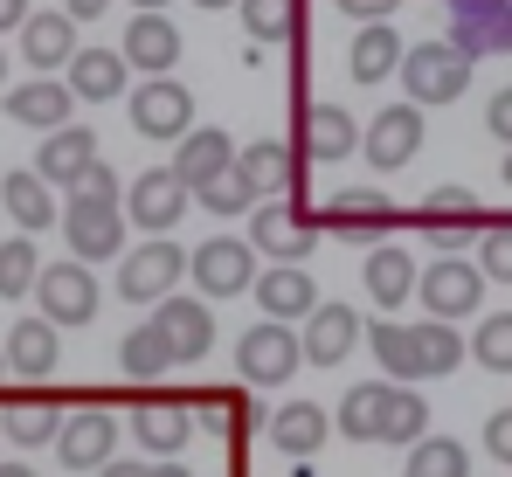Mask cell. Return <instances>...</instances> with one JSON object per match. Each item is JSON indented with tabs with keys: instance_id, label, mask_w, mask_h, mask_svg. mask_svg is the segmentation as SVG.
<instances>
[{
	"instance_id": "cell-1",
	"label": "cell",
	"mask_w": 512,
	"mask_h": 477,
	"mask_svg": "<svg viewBox=\"0 0 512 477\" xmlns=\"http://www.w3.org/2000/svg\"><path fill=\"white\" fill-rule=\"evenodd\" d=\"M360 339L374 346V360L388 367L395 388H416V381H436V374H457V367H464V339H457V325H436V318H423V325L374 318Z\"/></svg>"
},
{
	"instance_id": "cell-2",
	"label": "cell",
	"mask_w": 512,
	"mask_h": 477,
	"mask_svg": "<svg viewBox=\"0 0 512 477\" xmlns=\"http://www.w3.org/2000/svg\"><path fill=\"white\" fill-rule=\"evenodd\" d=\"M256 256L270 263H305L319 249V215L298 201V194H277V201H256L250 208V236H243Z\"/></svg>"
},
{
	"instance_id": "cell-3",
	"label": "cell",
	"mask_w": 512,
	"mask_h": 477,
	"mask_svg": "<svg viewBox=\"0 0 512 477\" xmlns=\"http://www.w3.org/2000/svg\"><path fill=\"white\" fill-rule=\"evenodd\" d=\"M395 77H402V90H409L416 111H429V104H457V97L471 90V56H457L450 42H409L402 63H395Z\"/></svg>"
},
{
	"instance_id": "cell-4",
	"label": "cell",
	"mask_w": 512,
	"mask_h": 477,
	"mask_svg": "<svg viewBox=\"0 0 512 477\" xmlns=\"http://www.w3.org/2000/svg\"><path fill=\"white\" fill-rule=\"evenodd\" d=\"M409 222H416V229H423V236L436 242L443 256H457L464 242H478V236H485V222H492V208H485V201H478L471 187H457V180H443V187H429V194H423V208H416Z\"/></svg>"
},
{
	"instance_id": "cell-5",
	"label": "cell",
	"mask_w": 512,
	"mask_h": 477,
	"mask_svg": "<svg viewBox=\"0 0 512 477\" xmlns=\"http://www.w3.org/2000/svg\"><path fill=\"white\" fill-rule=\"evenodd\" d=\"M180 277H187V249H180L173 236H146L139 249L118 256V298H132V305H160V298H173Z\"/></svg>"
},
{
	"instance_id": "cell-6",
	"label": "cell",
	"mask_w": 512,
	"mask_h": 477,
	"mask_svg": "<svg viewBox=\"0 0 512 477\" xmlns=\"http://www.w3.org/2000/svg\"><path fill=\"white\" fill-rule=\"evenodd\" d=\"M56 332H70V325H90L97 318V305H104V291H97V277H90L84 263H42L35 270V291H28Z\"/></svg>"
},
{
	"instance_id": "cell-7",
	"label": "cell",
	"mask_w": 512,
	"mask_h": 477,
	"mask_svg": "<svg viewBox=\"0 0 512 477\" xmlns=\"http://www.w3.org/2000/svg\"><path fill=\"white\" fill-rule=\"evenodd\" d=\"M416 298H423V312L436 325H457V318H471L485 305V277L464 256H436L429 270H416Z\"/></svg>"
},
{
	"instance_id": "cell-8",
	"label": "cell",
	"mask_w": 512,
	"mask_h": 477,
	"mask_svg": "<svg viewBox=\"0 0 512 477\" xmlns=\"http://www.w3.org/2000/svg\"><path fill=\"white\" fill-rule=\"evenodd\" d=\"M450 14V49L457 56H512V0H443Z\"/></svg>"
},
{
	"instance_id": "cell-9",
	"label": "cell",
	"mask_w": 512,
	"mask_h": 477,
	"mask_svg": "<svg viewBox=\"0 0 512 477\" xmlns=\"http://www.w3.org/2000/svg\"><path fill=\"white\" fill-rule=\"evenodd\" d=\"M305 367V353H298V332L291 325H250L243 339H236V374H243V388H284L291 374Z\"/></svg>"
},
{
	"instance_id": "cell-10",
	"label": "cell",
	"mask_w": 512,
	"mask_h": 477,
	"mask_svg": "<svg viewBox=\"0 0 512 477\" xmlns=\"http://www.w3.org/2000/svg\"><path fill=\"white\" fill-rule=\"evenodd\" d=\"M187 277H194L201 298H243L256 284V249L243 236H208L187 256Z\"/></svg>"
},
{
	"instance_id": "cell-11",
	"label": "cell",
	"mask_w": 512,
	"mask_h": 477,
	"mask_svg": "<svg viewBox=\"0 0 512 477\" xmlns=\"http://www.w3.org/2000/svg\"><path fill=\"white\" fill-rule=\"evenodd\" d=\"M63 242L70 263H111L125 249V208L118 201H63Z\"/></svg>"
},
{
	"instance_id": "cell-12",
	"label": "cell",
	"mask_w": 512,
	"mask_h": 477,
	"mask_svg": "<svg viewBox=\"0 0 512 477\" xmlns=\"http://www.w3.org/2000/svg\"><path fill=\"white\" fill-rule=\"evenodd\" d=\"M132 132L139 139H160V146H180L187 132H194V97H187V83L173 77H146L132 90Z\"/></svg>"
},
{
	"instance_id": "cell-13",
	"label": "cell",
	"mask_w": 512,
	"mask_h": 477,
	"mask_svg": "<svg viewBox=\"0 0 512 477\" xmlns=\"http://www.w3.org/2000/svg\"><path fill=\"white\" fill-rule=\"evenodd\" d=\"M395 222L402 215H395V201L381 187H340L319 208V236H340V242H374V236H388Z\"/></svg>"
},
{
	"instance_id": "cell-14",
	"label": "cell",
	"mask_w": 512,
	"mask_h": 477,
	"mask_svg": "<svg viewBox=\"0 0 512 477\" xmlns=\"http://www.w3.org/2000/svg\"><path fill=\"white\" fill-rule=\"evenodd\" d=\"M187 201H194V194L173 180L167 166H146V173L125 187V222H139L146 236H173L180 215H187Z\"/></svg>"
},
{
	"instance_id": "cell-15",
	"label": "cell",
	"mask_w": 512,
	"mask_h": 477,
	"mask_svg": "<svg viewBox=\"0 0 512 477\" xmlns=\"http://www.w3.org/2000/svg\"><path fill=\"white\" fill-rule=\"evenodd\" d=\"M146 325L167 339L173 367H180V360H201V353L215 346V312H208V298H180V291H173V298H160V305H153V318H146Z\"/></svg>"
},
{
	"instance_id": "cell-16",
	"label": "cell",
	"mask_w": 512,
	"mask_h": 477,
	"mask_svg": "<svg viewBox=\"0 0 512 477\" xmlns=\"http://www.w3.org/2000/svg\"><path fill=\"white\" fill-rule=\"evenodd\" d=\"M360 153L374 173H395V166H409V159L423 153V111L416 104H388L367 132H360Z\"/></svg>"
},
{
	"instance_id": "cell-17",
	"label": "cell",
	"mask_w": 512,
	"mask_h": 477,
	"mask_svg": "<svg viewBox=\"0 0 512 477\" xmlns=\"http://www.w3.org/2000/svg\"><path fill=\"white\" fill-rule=\"evenodd\" d=\"M360 332H367V325H360V312H353V305L319 298V305H312V318L298 325V353H305L312 367H340L346 353L360 346Z\"/></svg>"
},
{
	"instance_id": "cell-18",
	"label": "cell",
	"mask_w": 512,
	"mask_h": 477,
	"mask_svg": "<svg viewBox=\"0 0 512 477\" xmlns=\"http://www.w3.org/2000/svg\"><path fill=\"white\" fill-rule=\"evenodd\" d=\"M236 173H243V187H250L256 201H277V194H298L305 159L284 139H250V146H236Z\"/></svg>"
},
{
	"instance_id": "cell-19",
	"label": "cell",
	"mask_w": 512,
	"mask_h": 477,
	"mask_svg": "<svg viewBox=\"0 0 512 477\" xmlns=\"http://www.w3.org/2000/svg\"><path fill=\"white\" fill-rule=\"evenodd\" d=\"M250 298L270 312V325H305L319 305V284L305 277V263H270V270H256Z\"/></svg>"
},
{
	"instance_id": "cell-20",
	"label": "cell",
	"mask_w": 512,
	"mask_h": 477,
	"mask_svg": "<svg viewBox=\"0 0 512 477\" xmlns=\"http://www.w3.org/2000/svg\"><path fill=\"white\" fill-rule=\"evenodd\" d=\"M118 56H125V70L167 77L173 63H180V28H173L167 14H132L125 35H118Z\"/></svg>"
},
{
	"instance_id": "cell-21",
	"label": "cell",
	"mask_w": 512,
	"mask_h": 477,
	"mask_svg": "<svg viewBox=\"0 0 512 477\" xmlns=\"http://www.w3.org/2000/svg\"><path fill=\"white\" fill-rule=\"evenodd\" d=\"M56 450H63V471H104L111 450H118V422L104 408H77L63 429H56Z\"/></svg>"
},
{
	"instance_id": "cell-22",
	"label": "cell",
	"mask_w": 512,
	"mask_h": 477,
	"mask_svg": "<svg viewBox=\"0 0 512 477\" xmlns=\"http://www.w3.org/2000/svg\"><path fill=\"white\" fill-rule=\"evenodd\" d=\"M360 284H367V298H374L381 312H402V305L416 298V256H409L402 242H374L367 263H360Z\"/></svg>"
},
{
	"instance_id": "cell-23",
	"label": "cell",
	"mask_w": 512,
	"mask_h": 477,
	"mask_svg": "<svg viewBox=\"0 0 512 477\" xmlns=\"http://www.w3.org/2000/svg\"><path fill=\"white\" fill-rule=\"evenodd\" d=\"M70 111H77V97L63 77H28L7 90V118L28 132H56V125H70Z\"/></svg>"
},
{
	"instance_id": "cell-24",
	"label": "cell",
	"mask_w": 512,
	"mask_h": 477,
	"mask_svg": "<svg viewBox=\"0 0 512 477\" xmlns=\"http://www.w3.org/2000/svg\"><path fill=\"white\" fill-rule=\"evenodd\" d=\"M0 360H7V374H21V381H49L56 360H63V332H56L49 318H21V325L7 332V346H0Z\"/></svg>"
},
{
	"instance_id": "cell-25",
	"label": "cell",
	"mask_w": 512,
	"mask_h": 477,
	"mask_svg": "<svg viewBox=\"0 0 512 477\" xmlns=\"http://www.w3.org/2000/svg\"><path fill=\"white\" fill-rule=\"evenodd\" d=\"M90 159H97V132L70 118V125L42 132V153H35V166H28V173H35V180H49V187H70Z\"/></svg>"
},
{
	"instance_id": "cell-26",
	"label": "cell",
	"mask_w": 512,
	"mask_h": 477,
	"mask_svg": "<svg viewBox=\"0 0 512 477\" xmlns=\"http://www.w3.org/2000/svg\"><path fill=\"white\" fill-rule=\"evenodd\" d=\"M229 166H236V146H229V132H215V125H194V132L173 146V166H167V173L180 180V187H187V194H194V187H208V180H215V173H229Z\"/></svg>"
},
{
	"instance_id": "cell-27",
	"label": "cell",
	"mask_w": 512,
	"mask_h": 477,
	"mask_svg": "<svg viewBox=\"0 0 512 477\" xmlns=\"http://www.w3.org/2000/svg\"><path fill=\"white\" fill-rule=\"evenodd\" d=\"M353 146H360V125L346 118L340 104H305V118H298V159H326V166H340Z\"/></svg>"
},
{
	"instance_id": "cell-28",
	"label": "cell",
	"mask_w": 512,
	"mask_h": 477,
	"mask_svg": "<svg viewBox=\"0 0 512 477\" xmlns=\"http://www.w3.org/2000/svg\"><path fill=\"white\" fill-rule=\"evenodd\" d=\"M132 436H139V450L146 457H180L187 450V436H194V415H187V401H139L132 408Z\"/></svg>"
},
{
	"instance_id": "cell-29",
	"label": "cell",
	"mask_w": 512,
	"mask_h": 477,
	"mask_svg": "<svg viewBox=\"0 0 512 477\" xmlns=\"http://www.w3.org/2000/svg\"><path fill=\"white\" fill-rule=\"evenodd\" d=\"M77 49H84V42H77V21H70L63 7L21 21V56H28V70H70Z\"/></svg>"
},
{
	"instance_id": "cell-30",
	"label": "cell",
	"mask_w": 512,
	"mask_h": 477,
	"mask_svg": "<svg viewBox=\"0 0 512 477\" xmlns=\"http://www.w3.org/2000/svg\"><path fill=\"white\" fill-rule=\"evenodd\" d=\"M0 208H7V222H14L21 236H42V229H56V194H49V180H35L28 166L0 180Z\"/></svg>"
},
{
	"instance_id": "cell-31",
	"label": "cell",
	"mask_w": 512,
	"mask_h": 477,
	"mask_svg": "<svg viewBox=\"0 0 512 477\" xmlns=\"http://www.w3.org/2000/svg\"><path fill=\"white\" fill-rule=\"evenodd\" d=\"M326 436H333V415H326L319 401H284V408L270 415V443H277L284 457H319Z\"/></svg>"
},
{
	"instance_id": "cell-32",
	"label": "cell",
	"mask_w": 512,
	"mask_h": 477,
	"mask_svg": "<svg viewBox=\"0 0 512 477\" xmlns=\"http://www.w3.org/2000/svg\"><path fill=\"white\" fill-rule=\"evenodd\" d=\"M388 401H395V381H360V388H346L340 436L346 443H381V436H388Z\"/></svg>"
},
{
	"instance_id": "cell-33",
	"label": "cell",
	"mask_w": 512,
	"mask_h": 477,
	"mask_svg": "<svg viewBox=\"0 0 512 477\" xmlns=\"http://www.w3.org/2000/svg\"><path fill=\"white\" fill-rule=\"evenodd\" d=\"M125 77H132V70H125L118 49H77L63 83H70V97H84V104H111V97L125 90Z\"/></svg>"
},
{
	"instance_id": "cell-34",
	"label": "cell",
	"mask_w": 512,
	"mask_h": 477,
	"mask_svg": "<svg viewBox=\"0 0 512 477\" xmlns=\"http://www.w3.org/2000/svg\"><path fill=\"white\" fill-rule=\"evenodd\" d=\"M395 63H402V35H395L388 21H367V28L353 35V49H346V70H353V83L395 77Z\"/></svg>"
},
{
	"instance_id": "cell-35",
	"label": "cell",
	"mask_w": 512,
	"mask_h": 477,
	"mask_svg": "<svg viewBox=\"0 0 512 477\" xmlns=\"http://www.w3.org/2000/svg\"><path fill=\"white\" fill-rule=\"evenodd\" d=\"M118 374H125V381H160V374H173L167 339H160L153 325H132V332L118 339Z\"/></svg>"
},
{
	"instance_id": "cell-36",
	"label": "cell",
	"mask_w": 512,
	"mask_h": 477,
	"mask_svg": "<svg viewBox=\"0 0 512 477\" xmlns=\"http://www.w3.org/2000/svg\"><path fill=\"white\" fill-rule=\"evenodd\" d=\"M402 477H471V450L457 436H423V443H409Z\"/></svg>"
},
{
	"instance_id": "cell-37",
	"label": "cell",
	"mask_w": 512,
	"mask_h": 477,
	"mask_svg": "<svg viewBox=\"0 0 512 477\" xmlns=\"http://www.w3.org/2000/svg\"><path fill=\"white\" fill-rule=\"evenodd\" d=\"M56 429H63L56 401H14L7 408V443L14 450H42V443H56Z\"/></svg>"
},
{
	"instance_id": "cell-38",
	"label": "cell",
	"mask_w": 512,
	"mask_h": 477,
	"mask_svg": "<svg viewBox=\"0 0 512 477\" xmlns=\"http://www.w3.org/2000/svg\"><path fill=\"white\" fill-rule=\"evenodd\" d=\"M464 360H478L485 374H512V312L478 318V339H464Z\"/></svg>"
},
{
	"instance_id": "cell-39",
	"label": "cell",
	"mask_w": 512,
	"mask_h": 477,
	"mask_svg": "<svg viewBox=\"0 0 512 477\" xmlns=\"http://www.w3.org/2000/svg\"><path fill=\"white\" fill-rule=\"evenodd\" d=\"M35 270H42L35 236H7L0 242V298H28V291H35Z\"/></svg>"
},
{
	"instance_id": "cell-40",
	"label": "cell",
	"mask_w": 512,
	"mask_h": 477,
	"mask_svg": "<svg viewBox=\"0 0 512 477\" xmlns=\"http://www.w3.org/2000/svg\"><path fill=\"white\" fill-rule=\"evenodd\" d=\"M187 415H194V429L215 436V443H236V436H243V395H201V401H187Z\"/></svg>"
},
{
	"instance_id": "cell-41",
	"label": "cell",
	"mask_w": 512,
	"mask_h": 477,
	"mask_svg": "<svg viewBox=\"0 0 512 477\" xmlns=\"http://www.w3.org/2000/svg\"><path fill=\"white\" fill-rule=\"evenodd\" d=\"M236 7H243L250 42H284L298 28V0H236Z\"/></svg>"
},
{
	"instance_id": "cell-42",
	"label": "cell",
	"mask_w": 512,
	"mask_h": 477,
	"mask_svg": "<svg viewBox=\"0 0 512 477\" xmlns=\"http://www.w3.org/2000/svg\"><path fill=\"white\" fill-rule=\"evenodd\" d=\"M423 436H429V401L416 388H395V401H388V436L381 443H423Z\"/></svg>"
},
{
	"instance_id": "cell-43",
	"label": "cell",
	"mask_w": 512,
	"mask_h": 477,
	"mask_svg": "<svg viewBox=\"0 0 512 477\" xmlns=\"http://www.w3.org/2000/svg\"><path fill=\"white\" fill-rule=\"evenodd\" d=\"M194 201H201L208 215H250V208H256V194L243 187V173H236V166H229V173H215L208 187H194Z\"/></svg>"
},
{
	"instance_id": "cell-44",
	"label": "cell",
	"mask_w": 512,
	"mask_h": 477,
	"mask_svg": "<svg viewBox=\"0 0 512 477\" xmlns=\"http://www.w3.org/2000/svg\"><path fill=\"white\" fill-rule=\"evenodd\" d=\"M478 277H485V284H512V229L499 215H492L485 236H478Z\"/></svg>"
},
{
	"instance_id": "cell-45",
	"label": "cell",
	"mask_w": 512,
	"mask_h": 477,
	"mask_svg": "<svg viewBox=\"0 0 512 477\" xmlns=\"http://www.w3.org/2000/svg\"><path fill=\"white\" fill-rule=\"evenodd\" d=\"M70 201H118V173H111L104 159H90L84 173L70 180Z\"/></svg>"
},
{
	"instance_id": "cell-46",
	"label": "cell",
	"mask_w": 512,
	"mask_h": 477,
	"mask_svg": "<svg viewBox=\"0 0 512 477\" xmlns=\"http://www.w3.org/2000/svg\"><path fill=\"white\" fill-rule=\"evenodd\" d=\"M485 457L512 464V408H492V415H485Z\"/></svg>"
},
{
	"instance_id": "cell-47",
	"label": "cell",
	"mask_w": 512,
	"mask_h": 477,
	"mask_svg": "<svg viewBox=\"0 0 512 477\" xmlns=\"http://www.w3.org/2000/svg\"><path fill=\"white\" fill-rule=\"evenodd\" d=\"M485 125H492V139H499V146H512V90H499V97L485 104Z\"/></svg>"
},
{
	"instance_id": "cell-48",
	"label": "cell",
	"mask_w": 512,
	"mask_h": 477,
	"mask_svg": "<svg viewBox=\"0 0 512 477\" xmlns=\"http://www.w3.org/2000/svg\"><path fill=\"white\" fill-rule=\"evenodd\" d=\"M346 14H360V28H367V21H381V14H395V0H340Z\"/></svg>"
},
{
	"instance_id": "cell-49",
	"label": "cell",
	"mask_w": 512,
	"mask_h": 477,
	"mask_svg": "<svg viewBox=\"0 0 512 477\" xmlns=\"http://www.w3.org/2000/svg\"><path fill=\"white\" fill-rule=\"evenodd\" d=\"M97 477H153V464H139V457H111Z\"/></svg>"
},
{
	"instance_id": "cell-50",
	"label": "cell",
	"mask_w": 512,
	"mask_h": 477,
	"mask_svg": "<svg viewBox=\"0 0 512 477\" xmlns=\"http://www.w3.org/2000/svg\"><path fill=\"white\" fill-rule=\"evenodd\" d=\"M104 7H111V0H63V14H70V21H97Z\"/></svg>"
},
{
	"instance_id": "cell-51",
	"label": "cell",
	"mask_w": 512,
	"mask_h": 477,
	"mask_svg": "<svg viewBox=\"0 0 512 477\" xmlns=\"http://www.w3.org/2000/svg\"><path fill=\"white\" fill-rule=\"evenodd\" d=\"M28 14H35V7H28V0H0V28H21V21H28Z\"/></svg>"
},
{
	"instance_id": "cell-52",
	"label": "cell",
	"mask_w": 512,
	"mask_h": 477,
	"mask_svg": "<svg viewBox=\"0 0 512 477\" xmlns=\"http://www.w3.org/2000/svg\"><path fill=\"white\" fill-rule=\"evenodd\" d=\"M153 477H194L187 464H153Z\"/></svg>"
},
{
	"instance_id": "cell-53",
	"label": "cell",
	"mask_w": 512,
	"mask_h": 477,
	"mask_svg": "<svg viewBox=\"0 0 512 477\" xmlns=\"http://www.w3.org/2000/svg\"><path fill=\"white\" fill-rule=\"evenodd\" d=\"M160 7H173V0H132V14H160Z\"/></svg>"
},
{
	"instance_id": "cell-54",
	"label": "cell",
	"mask_w": 512,
	"mask_h": 477,
	"mask_svg": "<svg viewBox=\"0 0 512 477\" xmlns=\"http://www.w3.org/2000/svg\"><path fill=\"white\" fill-rule=\"evenodd\" d=\"M0 477H42V471H28V464H0Z\"/></svg>"
},
{
	"instance_id": "cell-55",
	"label": "cell",
	"mask_w": 512,
	"mask_h": 477,
	"mask_svg": "<svg viewBox=\"0 0 512 477\" xmlns=\"http://www.w3.org/2000/svg\"><path fill=\"white\" fill-rule=\"evenodd\" d=\"M201 7H208V14H222V7H236V0H201Z\"/></svg>"
},
{
	"instance_id": "cell-56",
	"label": "cell",
	"mask_w": 512,
	"mask_h": 477,
	"mask_svg": "<svg viewBox=\"0 0 512 477\" xmlns=\"http://www.w3.org/2000/svg\"><path fill=\"white\" fill-rule=\"evenodd\" d=\"M499 180H506V187H512V146H506V173H499Z\"/></svg>"
},
{
	"instance_id": "cell-57",
	"label": "cell",
	"mask_w": 512,
	"mask_h": 477,
	"mask_svg": "<svg viewBox=\"0 0 512 477\" xmlns=\"http://www.w3.org/2000/svg\"><path fill=\"white\" fill-rule=\"evenodd\" d=\"M0 90H7V56H0Z\"/></svg>"
},
{
	"instance_id": "cell-58",
	"label": "cell",
	"mask_w": 512,
	"mask_h": 477,
	"mask_svg": "<svg viewBox=\"0 0 512 477\" xmlns=\"http://www.w3.org/2000/svg\"><path fill=\"white\" fill-rule=\"evenodd\" d=\"M0 381H7V360H0Z\"/></svg>"
}]
</instances>
